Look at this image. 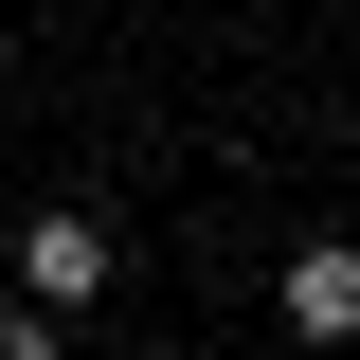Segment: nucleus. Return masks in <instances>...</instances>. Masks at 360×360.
Instances as JSON below:
<instances>
[{
  "label": "nucleus",
  "mask_w": 360,
  "mask_h": 360,
  "mask_svg": "<svg viewBox=\"0 0 360 360\" xmlns=\"http://www.w3.org/2000/svg\"><path fill=\"white\" fill-rule=\"evenodd\" d=\"M108 217H18V288H37V307H108Z\"/></svg>",
  "instance_id": "f257e3e1"
},
{
  "label": "nucleus",
  "mask_w": 360,
  "mask_h": 360,
  "mask_svg": "<svg viewBox=\"0 0 360 360\" xmlns=\"http://www.w3.org/2000/svg\"><path fill=\"white\" fill-rule=\"evenodd\" d=\"M288 342H360V234H307L288 252Z\"/></svg>",
  "instance_id": "f03ea898"
},
{
  "label": "nucleus",
  "mask_w": 360,
  "mask_h": 360,
  "mask_svg": "<svg viewBox=\"0 0 360 360\" xmlns=\"http://www.w3.org/2000/svg\"><path fill=\"white\" fill-rule=\"evenodd\" d=\"M54 324H72V307H37V288H18V307H0V360H54Z\"/></svg>",
  "instance_id": "7ed1b4c3"
}]
</instances>
